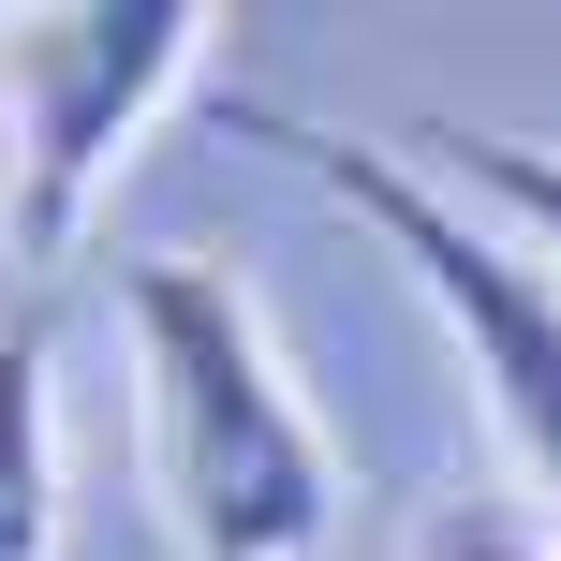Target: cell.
<instances>
[{"instance_id":"cell-1","label":"cell","mask_w":561,"mask_h":561,"mask_svg":"<svg viewBox=\"0 0 561 561\" xmlns=\"http://www.w3.org/2000/svg\"><path fill=\"white\" fill-rule=\"evenodd\" d=\"M118 340H134L148 503H163L178 561H325L340 444L296 399L252 280L207 252H148V266H118Z\"/></svg>"},{"instance_id":"cell-2","label":"cell","mask_w":561,"mask_h":561,"mask_svg":"<svg viewBox=\"0 0 561 561\" xmlns=\"http://www.w3.org/2000/svg\"><path fill=\"white\" fill-rule=\"evenodd\" d=\"M237 118H252L266 148H296V178H325V193L414 266V296L444 310V340L473 355V385H488L503 473L533 488V503H561V266L517 222L458 207L444 178H428L414 148H385V134H325V118H280V104H237Z\"/></svg>"},{"instance_id":"cell-3","label":"cell","mask_w":561,"mask_h":561,"mask_svg":"<svg viewBox=\"0 0 561 561\" xmlns=\"http://www.w3.org/2000/svg\"><path fill=\"white\" fill-rule=\"evenodd\" d=\"M207 0H75V15H0V252L75 266L163 104L207 75Z\"/></svg>"},{"instance_id":"cell-4","label":"cell","mask_w":561,"mask_h":561,"mask_svg":"<svg viewBox=\"0 0 561 561\" xmlns=\"http://www.w3.org/2000/svg\"><path fill=\"white\" fill-rule=\"evenodd\" d=\"M0 561H59V385L45 325H0Z\"/></svg>"},{"instance_id":"cell-5","label":"cell","mask_w":561,"mask_h":561,"mask_svg":"<svg viewBox=\"0 0 561 561\" xmlns=\"http://www.w3.org/2000/svg\"><path fill=\"white\" fill-rule=\"evenodd\" d=\"M428 178H444L458 207H488V222H517L533 252L561 266V148H533V134H473V118H428Z\"/></svg>"},{"instance_id":"cell-6","label":"cell","mask_w":561,"mask_h":561,"mask_svg":"<svg viewBox=\"0 0 561 561\" xmlns=\"http://www.w3.org/2000/svg\"><path fill=\"white\" fill-rule=\"evenodd\" d=\"M414 561H561V503H533V488H473V503H444L414 533Z\"/></svg>"}]
</instances>
